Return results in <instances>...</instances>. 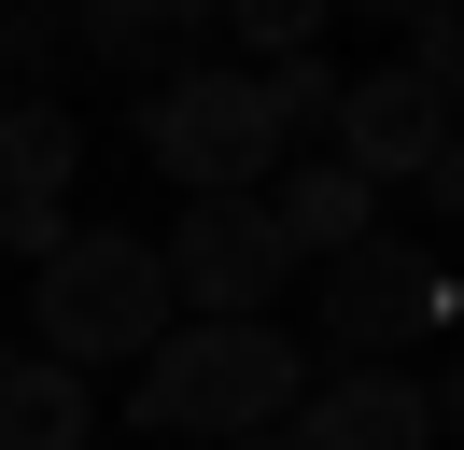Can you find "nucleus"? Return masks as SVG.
Segmentation results:
<instances>
[{
  "instance_id": "1",
  "label": "nucleus",
  "mask_w": 464,
  "mask_h": 450,
  "mask_svg": "<svg viewBox=\"0 0 464 450\" xmlns=\"http://www.w3.org/2000/svg\"><path fill=\"white\" fill-rule=\"evenodd\" d=\"M295 394H310V338H282V309H267V324H169L141 352V380H127V422L226 450V436L295 422Z\"/></svg>"
},
{
  "instance_id": "2",
  "label": "nucleus",
  "mask_w": 464,
  "mask_h": 450,
  "mask_svg": "<svg viewBox=\"0 0 464 450\" xmlns=\"http://www.w3.org/2000/svg\"><path fill=\"white\" fill-rule=\"evenodd\" d=\"M29 338H43V366H71V380H99V366H141L155 338H169L155 240H141V225H71V240L29 268Z\"/></svg>"
},
{
  "instance_id": "3",
  "label": "nucleus",
  "mask_w": 464,
  "mask_h": 450,
  "mask_svg": "<svg viewBox=\"0 0 464 450\" xmlns=\"http://www.w3.org/2000/svg\"><path fill=\"white\" fill-rule=\"evenodd\" d=\"M141 155L169 169L183 197H254L282 169V112H267L254 71H169L141 99Z\"/></svg>"
},
{
  "instance_id": "4",
  "label": "nucleus",
  "mask_w": 464,
  "mask_h": 450,
  "mask_svg": "<svg viewBox=\"0 0 464 450\" xmlns=\"http://www.w3.org/2000/svg\"><path fill=\"white\" fill-rule=\"evenodd\" d=\"M155 281H169V324H267L295 281L267 197H183V225L155 240Z\"/></svg>"
},
{
  "instance_id": "5",
  "label": "nucleus",
  "mask_w": 464,
  "mask_h": 450,
  "mask_svg": "<svg viewBox=\"0 0 464 450\" xmlns=\"http://www.w3.org/2000/svg\"><path fill=\"white\" fill-rule=\"evenodd\" d=\"M450 324V268H436L422 240H352L338 268H324V352L338 366H394L408 338Z\"/></svg>"
},
{
  "instance_id": "6",
  "label": "nucleus",
  "mask_w": 464,
  "mask_h": 450,
  "mask_svg": "<svg viewBox=\"0 0 464 450\" xmlns=\"http://www.w3.org/2000/svg\"><path fill=\"white\" fill-rule=\"evenodd\" d=\"M324 127H338V169L380 197V183H408V169L450 141V99H436V84H408V71H352Z\"/></svg>"
},
{
  "instance_id": "7",
  "label": "nucleus",
  "mask_w": 464,
  "mask_h": 450,
  "mask_svg": "<svg viewBox=\"0 0 464 450\" xmlns=\"http://www.w3.org/2000/svg\"><path fill=\"white\" fill-rule=\"evenodd\" d=\"M282 436L295 450H436V408H422V380H394V366H324Z\"/></svg>"
},
{
  "instance_id": "8",
  "label": "nucleus",
  "mask_w": 464,
  "mask_h": 450,
  "mask_svg": "<svg viewBox=\"0 0 464 450\" xmlns=\"http://www.w3.org/2000/svg\"><path fill=\"white\" fill-rule=\"evenodd\" d=\"M267 225H282V253H295V268H338L352 240H380V197L352 183L338 155H324V169H295V183H267Z\"/></svg>"
},
{
  "instance_id": "9",
  "label": "nucleus",
  "mask_w": 464,
  "mask_h": 450,
  "mask_svg": "<svg viewBox=\"0 0 464 450\" xmlns=\"http://www.w3.org/2000/svg\"><path fill=\"white\" fill-rule=\"evenodd\" d=\"M71 169H85V127H71L43 84H29V99H0V211H57Z\"/></svg>"
},
{
  "instance_id": "10",
  "label": "nucleus",
  "mask_w": 464,
  "mask_h": 450,
  "mask_svg": "<svg viewBox=\"0 0 464 450\" xmlns=\"http://www.w3.org/2000/svg\"><path fill=\"white\" fill-rule=\"evenodd\" d=\"M0 450H99V380L14 352V366H0Z\"/></svg>"
},
{
  "instance_id": "11",
  "label": "nucleus",
  "mask_w": 464,
  "mask_h": 450,
  "mask_svg": "<svg viewBox=\"0 0 464 450\" xmlns=\"http://www.w3.org/2000/svg\"><path fill=\"white\" fill-rule=\"evenodd\" d=\"M211 15H226L254 56H324V15H338V0H211Z\"/></svg>"
},
{
  "instance_id": "12",
  "label": "nucleus",
  "mask_w": 464,
  "mask_h": 450,
  "mask_svg": "<svg viewBox=\"0 0 464 450\" xmlns=\"http://www.w3.org/2000/svg\"><path fill=\"white\" fill-rule=\"evenodd\" d=\"M254 84H267V112H282V141H295V127H324V112H338V71H324V56H267Z\"/></svg>"
},
{
  "instance_id": "13",
  "label": "nucleus",
  "mask_w": 464,
  "mask_h": 450,
  "mask_svg": "<svg viewBox=\"0 0 464 450\" xmlns=\"http://www.w3.org/2000/svg\"><path fill=\"white\" fill-rule=\"evenodd\" d=\"M408 84H436V99H450L464 84V28H450V0H422V15H408V56H394Z\"/></svg>"
},
{
  "instance_id": "14",
  "label": "nucleus",
  "mask_w": 464,
  "mask_h": 450,
  "mask_svg": "<svg viewBox=\"0 0 464 450\" xmlns=\"http://www.w3.org/2000/svg\"><path fill=\"white\" fill-rule=\"evenodd\" d=\"M85 43L99 56H141V0H85Z\"/></svg>"
},
{
  "instance_id": "15",
  "label": "nucleus",
  "mask_w": 464,
  "mask_h": 450,
  "mask_svg": "<svg viewBox=\"0 0 464 450\" xmlns=\"http://www.w3.org/2000/svg\"><path fill=\"white\" fill-rule=\"evenodd\" d=\"M338 15H394V28H408V15H422V0H338Z\"/></svg>"
},
{
  "instance_id": "16",
  "label": "nucleus",
  "mask_w": 464,
  "mask_h": 450,
  "mask_svg": "<svg viewBox=\"0 0 464 450\" xmlns=\"http://www.w3.org/2000/svg\"><path fill=\"white\" fill-rule=\"evenodd\" d=\"M226 450H295V436H282V422H267V436H226Z\"/></svg>"
},
{
  "instance_id": "17",
  "label": "nucleus",
  "mask_w": 464,
  "mask_h": 450,
  "mask_svg": "<svg viewBox=\"0 0 464 450\" xmlns=\"http://www.w3.org/2000/svg\"><path fill=\"white\" fill-rule=\"evenodd\" d=\"M155 15H211V0H155Z\"/></svg>"
}]
</instances>
